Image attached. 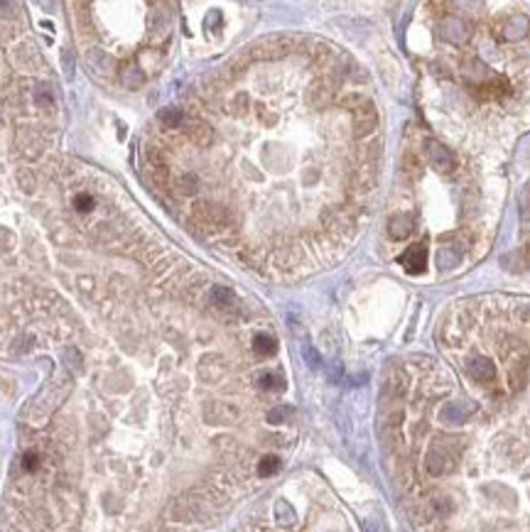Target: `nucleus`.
<instances>
[{"label":"nucleus","mask_w":530,"mask_h":532,"mask_svg":"<svg viewBox=\"0 0 530 532\" xmlns=\"http://www.w3.org/2000/svg\"><path fill=\"white\" fill-rule=\"evenodd\" d=\"M86 62H113V76L138 88L158 74L172 40L175 0H67Z\"/></svg>","instance_id":"obj_1"},{"label":"nucleus","mask_w":530,"mask_h":532,"mask_svg":"<svg viewBox=\"0 0 530 532\" xmlns=\"http://www.w3.org/2000/svg\"><path fill=\"white\" fill-rule=\"evenodd\" d=\"M69 392H71V375L69 373H54L52 378L42 385V390L37 392L35 398L29 400L27 407L23 409L25 422L32 425V427H42V425H47V422L54 417V412L64 405V400L69 398Z\"/></svg>","instance_id":"obj_2"},{"label":"nucleus","mask_w":530,"mask_h":532,"mask_svg":"<svg viewBox=\"0 0 530 532\" xmlns=\"http://www.w3.org/2000/svg\"><path fill=\"white\" fill-rule=\"evenodd\" d=\"M351 135L356 140H368L376 128H378V111L373 101H366L363 105H359L356 111H351Z\"/></svg>","instance_id":"obj_3"},{"label":"nucleus","mask_w":530,"mask_h":532,"mask_svg":"<svg viewBox=\"0 0 530 532\" xmlns=\"http://www.w3.org/2000/svg\"><path fill=\"white\" fill-rule=\"evenodd\" d=\"M202 415L211 427H231L241 420V409L236 405L226 403V400H209V403H204Z\"/></svg>","instance_id":"obj_4"},{"label":"nucleus","mask_w":530,"mask_h":532,"mask_svg":"<svg viewBox=\"0 0 530 532\" xmlns=\"http://www.w3.org/2000/svg\"><path fill=\"white\" fill-rule=\"evenodd\" d=\"M425 157L432 164V170L439 172V175H452L457 170L455 152L449 150L444 142L435 140V138H427L425 140Z\"/></svg>","instance_id":"obj_5"},{"label":"nucleus","mask_w":530,"mask_h":532,"mask_svg":"<svg viewBox=\"0 0 530 532\" xmlns=\"http://www.w3.org/2000/svg\"><path fill=\"white\" fill-rule=\"evenodd\" d=\"M228 373V363L221 353H206V356L199 358L197 363V375L204 385H216L221 383Z\"/></svg>","instance_id":"obj_6"},{"label":"nucleus","mask_w":530,"mask_h":532,"mask_svg":"<svg viewBox=\"0 0 530 532\" xmlns=\"http://www.w3.org/2000/svg\"><path fill=\"white\" fill-rule=\"evenodd\" d=\"M209 307L219 316H224V319H233V316L239 314V297L228 287L214 285L209 290Z\"/></svg>","instance_id":"obj_7"},{"label":"nucleus","mask_w":530,"mask_h":532,"mask_svg":"<svg viewBox=\"0 0 530 532\" xmlns=\"http://www.w3.org/2000/svg\"><path fill=\"white\" fill-rule=\"evenodd\" d=\"M427 260H430V255H427L425 243H415V246H410L408 251L400 255V265L405 268V273H410V275H422L427 270Z\"/></svg>","instance_id":"obj_8"},{"label":"nucleus","mask_w":530,"mask_h":532,"mask_svg":"<svg viewBox=\"0 0 530 532\" xmlns=\"http://www.w3.org/2000/svg\"><path fill=\"white\" fill-rule=\"evenodd\" d=\"M52 439L59 446H64V449L74 446L76 444V422L64 415L57 417V420H54V427H52Z\"/></svg>","instance_id":"obj_9"},{"label":"nucleus","mask_w":530,"mask_h":532,"mask_svg":"<svg viewBox=\"0 0 530 532\" xmlns=\"http://www.w3.org/2000/svg\"><path fill=\"white\" fill-rule=\"evenodd\" d=\"M466 373L472 375L477 383H491L496 378V366L491 358L486 356H474L466 361Z\"/></svg>","instance_id":"obj_10"},{"label":"nucleus","mask_w":530,"mask_h":532,"mask_svg":"<svg viewBox=\"0 0 530 532\" xmlns=\"http://www.w3.org/2000/svg\"><path fill=\"white\" fill-rule=\"evenodd\" d=\"M415 233V216L410 214H393L388 221V236L393 240H405Z\"/></svg>","instance_id":"obj_11"},{"label":"nucleus","mask_w":530,"mask_h":532,"mask_svg":"<svg viewBox=\"0 0 530 532\" xmlns=\"http://www.w3.org/2000/svg\"><path fill=\"white\" fill-rule=\"evenodd\" d=\"M206 483H211L216 491H221L224 496H228V498H231L233 491H236V476H233L231 468H216V471H211Z\"/></svg>","instance_id":"obj_12"},{"label":"nucleus","mask_w":530,"mask_h":532,"mask_svg":"<svg viewBox=\"0 0 530 532\" xmlns=\"http://www.w3.org/2000/svg\"><path fill=\"white\" fill-rule=\"evenodd\" d=\"M405 392H408V375L402 373L400 368L396 370L391 368L385 373V395L396 400V398H402Z\"/></svg>","instance_id":"obj_13"},{"label":"nucleus","mask_w":530,"mask_h":532,"mask_svg":"<svg viewBox=\"0 0 530 532\" xmlns=\"http://www.w3.org/2000/svg\"><path fill=\"white\" fill-rule=\"evenodd\" d=\"M435 260H437V268L442 270V273H447V270H455L457 265H459V260H461V248L455 246V243L442 246L437 251V255H435Z\"/></svg>","instance_id":"obj_14"},{"label":"nucleus","mask_w":530,"mask_h":532,"mask_svg":"<svg viewBox=\"0 0 530 532\" xmlns=\"http://www.w3.org/2000/svg\"><path fill=\"white\" fill-rule=\"evenodd\" d=\"M25 520H27L32 532H52V518L42 508H29L27 515H25Z\"/></svg>","instance_id":"obj_15"},{"label":"nucleus","mask_w":530,"mask_h":532,"mask_svg":"<svg viewBox=\"0 0 530 532\" xmlns=\"http://www.w3.org/2000/svg\"><path fill=\"white\" fill-rule=\"evenodd\" d=\"M258 388L263 392H282L285 390V378L278 373V370H265L258 378Z\"/></svg>","instance_id":"obj_16"},{"label":"nucleus","mask_w":530,"mask_h":532,"mask_svg":"<svg viewBox=\"0 0 530 532\" xmlns=\"http://www.w3.org/2000/svg\"><path fill=\"white\" fill-rule=\"evenodd\" d=\"M253 351H256L261 358H270L275 351H278V341H275L270 333H256V339H253Z\"/></svg>","instance_id":"obj_17"},{"label":"nucleus","mask_w":530,"mask_h":532,"mask_svg":"<svg viewBox=\"0 0 530 532\" xmlns=\"http://www.w3.org/2000/svg\"><path fill=\"white\" fill-rule=\"evenodd\" d=\"M64 366H67V373L69 375H79L84 370V358H82V351L69 346L64 351Z\"/></svg>","instance_id":"obj_18"},{"label":"nucleus","mask_w":530,"mask_h":532,"mask_svg":"<svg viewBox=\"0 0 530 532\" xmlns=\"http://www.w3.org/2000/svg\"><path fill=\"white\" fill-rule=\"evenodd\" d=\"M278 471H280V456L268 454V456H263L261 461H258V476H263V479L275 476Z\"/></svg>","instance_id":"obj_19"},{"label":"nucleus","mask_w":530,"mask_h":532,"mask_svg":"<svg viewBox=\"0 0 530 532\" xmlns=\"http://www.w3.org/2000/svg\"><path fill=\"white\" fill-rule=\"evenodd\" d=\"M400 172L408 179H415L418 177V172H420V157L415 155V152H405L402 155V162H400Z\"/></svg>","instance_id":"obj_20"},{"label":"nucleus","mask_w":530,"mask_h":532,"mask_svg":"<svg viewBox=\"0 0 530 532\" xmlns=\"http://www.w3.org/2000/svg\"><path fill=\"white\" fill-rule=\"evenodd\" d=\"M275 518H278L280 525H292L295 522V513H292V508L285 503V501H278V505H275Z\"/></svg>","instance_id":"obj_21"},{"label":"nucleus","mask_w":530,"mask_h":532,"mask_svg":"<svg viewBox=\"0 0 530 532\" xmlns=\"http://www.w3.org/2000/svg\"><path fill=\"white\" fill-rule=\"evenodd\" d=\"M37 466H40V454H37V451H27V454L23 456V468H25V474H35Z\"/></svg>","instance_id":"obj_22"},{"label":"nucleus","mask_w":530,"mask_h":532,"mask_svg":"<svg viewBox=\"0 0 530 532\" xmlns=\"http://www.w3.org/2000/svg\"><path fill=\"white\" fill-rule=\"evenodd\" d=\"M287 415H292L290 407H273L268 412V422L270 425H282V422L287 420Z\"/></svg>","instance_id":"obj_23"},{"label":"nucleus","mask_w":530,"mask_h":532,"mask_svg":"<svg viewBox=\"0 0 530 532\" xmlns=\"http://www.w3.org/2000/svg\"><path fill=\"white\" fill-rule=\"evenodd\" d=\"M5 532H18V530H15V527H8V530Z\"/></svg>","instance_id":"obj_24"}]
</instances>
